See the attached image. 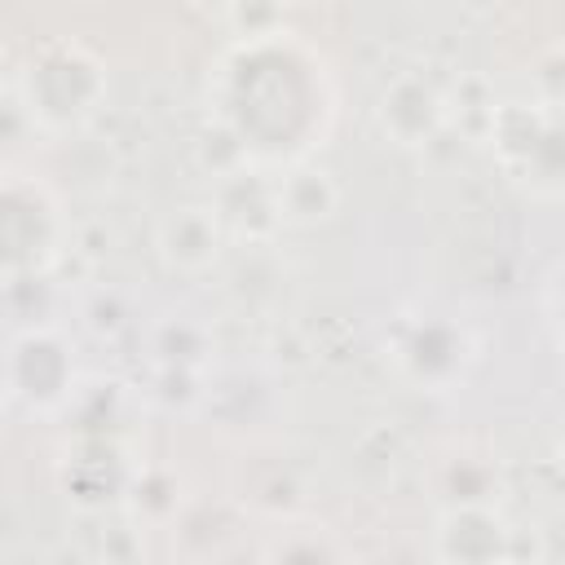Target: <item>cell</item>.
I'll list each match as a JSON object with an SVG mask.
<instances>
[{
	"label": "cell",
	"instance_id": "2",
	"mask_svg": "<svg viewBox=\"0 0 565 565\" xmlns=\"http://www.w3.org/2000/svg\"><path fill=\"white\" fill-rule=\"evenodd\" d=\"M102 102H106V66L97 62V53H88L75 40L44 44L26 62L18 84V106L26 110L31 124L49 132L79 128Z\"/></svg>",
	"mask_w": 565,
	"mask_h": 565
},
{
	"label": "cell",
	"instance_id": "13",
	"mask_svg": "<svg viewBox=\"0 0 565 565\" xmlns=\"http://www.w3.org/2000/svg\"><path fill=\"white\" fill-rule=\"evenodd\" d=\"M154 353H159L163 366H194L199 353H203V331L190 327V322H163L159 340H154Z\"/></svg>",
	"mask_w": 565,
	"mask_h": 565
},
{
	"label": "cell",
	"instance_id": "3",
	"mask_svg": "<svg viewBox=\"0 0 565 565\" xmlns=\"http://www.w3.org/2000/svg\"><path fill=\"white\" fill-rule=\"evenodd\" d=\"M62 243V212L35 177L0 181V282L35 278Z\"/></svg>",
	"mask_w": 565,
	"mask_h": 565
},
{
	"label": "cell",
	"instance_id": "4",
	"mask_svg": "<svg viewBox=\"0 0 565 565\" xmlns=\"http://www.w3.org/2000/svg\"><path fill=\"white\" fill-rule=\"evenodd\" d=\"M0 384L26 411H57V406H66L71 393H75V358H71V344L57 331H49V327L22 331L9 344V353H4Z\"/></svg>",
	"mask_w": 565,
	"mask_h": 565
},
{
	"label": "cell",
	"instance_id": "6",
	"mask_svg": "<svg viewBox=\"0 0 565 565\" xmlns=\"http://www.w3.org/2000/svg\"><path fill=\"white\" fill-rule=\"evenodd\" d=\"M375 119H380V128H384V137L393 146L415 150V146H428L441 132V124H446V97L424 75H397L380 93Z\"/></svg>",
	"mask_w": 565,
	"mask_h": 565
},
{
	"label": "cell",
	"instance_id": "8",
	"mask_svg": "<svg viewBox=\"0 0 565 565\" xmlns=\"http://www.w3.org/2000/svg\"><path fill=\"white\" fill-rule=\"evenodd\" d=\"M433 552L441 561H508L512 556V530L494 508L459 503L437 521Z\"/></svg>",
	"mask_w": 565,
	"mask_h": 565
},
{
	"label": "cell",
	"instance_id": "10",
	"mask_svg": "<svg viewBox=\"0 0 565 565\" xmlns=\"http://www.w3.org/2000/svg\"><path fill=\"white\" fill-rule=\"evenodd\" d=\"M159 252L177 269H207L221 252V221L212 207H177L159 225Z\"/></svg>",
	"mask_w": 565,
	"mask_h": 565
},
{
	"label": "cell",
	"instance_id": "7",
	"mask_svg": "<svg viewBox=\"0 0 565 565\" xmlns=\"http://www.w3.org/2000/svg\"><path fill=\"white\" fill-rule=\"evenodd\" d=\"M397 366L428 388H441L450 380L463 375L468 366V335L463 327L446 322V318H419L402 331L397 340Z\"/></svg>",
	"mask_w": 565,
	"mask_h": 565
},
{
	"label": "cell",
	"instance_id": "1",
	"mask_svg": "<svg viewBox=\"0 0 565 565\" xmlns=\"http://www.w3.org/2000/svg\"><path fill=\"white\" fill-rule=\"evenodd\" d=\"M327 102L322 62L282 31L243 40L216 79V124H225L238 146L260 159H287L313 146L327 128Z\"/></svg>",
	"mask_w": 565,
	"mask_h": 565
},
{
	"label": "cell",
	"instance_id": "16",
	"mask_svg": "<svg viewBox=\"0 0 565 565\" xmlns=\"http://www.w3.org/2000/svg\"><path fill=\"white\" fill-rule=\"evenodd\" d=\"M0 428H4V384H0Z\"/></svg>",
	"mask_w": 565,
	"mask_h": 565
},
{
	"label": "cell",
	"instance_id": "9",
	"mask_svg": "<svg viewBox=\"0 0 565 565\" xmlns=\"http://www.w3.org/2000/svg\"><path fill=\"white\" fill-rule=\"evenodd\" d=\"M216 221L221 230H234V234H269L282 216H278V194L269 181H260L256 172H230L221 177V194H216Z\"/></svg>",
	"mask_w": 565,
	"mask_h": 565
},
{
	"label": "cell",
	"instance_id": "11",
	"mask_svg": "<svg viewBox=\"0 0 565 565\" xmlns=\"http://www.w3.org/2000/svg\"><path fill=\"white\" fill-rule=\"evenodd\" d=\"M66 490L84 508H106L110 499H119L128 490V472H124L119 450L106 437H88L75 450V459L66 463Z\"/></svg>",
	"mask_w": 565,
	"mask_h": 565
},
{
	"label": "cell",
	"instance_id": "12",
	"mask_svg": "<svg viewBox=\"0 0 565 565\" xmlns=\"http://www.w3.org/2000/svg\"><path fill=\"white\" fill-rule=\"evenodd\" d=\"M274 194H278V216L291 221V225H318V221H327V216L335 212V203H340V190H335L331 172H327V168H309V163L291 168V172L274 185Z\"/></svg>",
	"mask_w": 565,
	"mask_h": 565
},
{
	"label": "cell",
	"instance_id": "5",
	"mask_svg": "<svg viewBox=\"0 0 565 565\" xmlns=\"http://www.w3.org/2000/svg\"><path fill=\"white\" fill-rule=\"evenodd\" d=\"M490 141L499 159L525 177L539 194H556L561 185V128L556 110H534V106H503L490 124Z\"/></svg>",
	"mask_w": 565,
	"mask_h": 565
},
{
	"label": "cell",
	"instance_id": "14",
	"mask_svg": "<svg viewBox=\"0 0 565 565\" xmlns=\"http://www.w3.org/2000/svg\"><path fill=\"white\" fill-rule=\"evenodd\" d=\"M225 18L243 31V40L282 31V26H278V4H274V0H238L234 9H225Z\"/></svg>",
	"mask_w": 565,
	"mask_h": 565
},
{
	"label": "cell",
	"instance_id": "15",
	"mask_svg": "<svg viewBox=\"0 0 565 565\" xmlns=\"http://www.w3.org/2000/svg\"><path fill=\"white\" fill-rule=\"evenodd\" d=\"M199 4H203V9H216V13H225V9H234L238 0H199Z\"/></svg>",
	"mask_w": 565,
	"mask_h": 565
}]
</instances>
